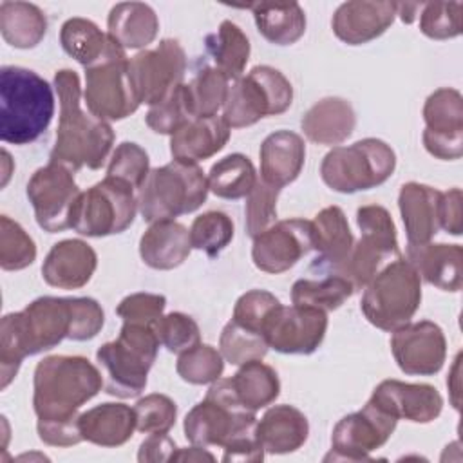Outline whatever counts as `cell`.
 <instances>
[{"label": "cell", "mask_w": 463, "mask_h": 463, "mask_svg": "<svg viewBox=\"0 0 463 463\" xmlns=\"http://www.w3.org/2000/svg\"><path fill=\"white\" fill-rule=\"evenodd\" d=\"M105 324V311L90 297H38L0 322V389H5L24 358L49 351L65 338L92 340Z\"/></svg>", "instance_id": "obj_1"}, {"label": "cell", "mask_w": 463, "mask_h": 463, "mask_svg": "<svg viewBox=\"0 0 463 463\" xmlns=\"http://www.w3.org/2000/svg\"><path fill=\"white\" fill-rule=\"evenodd\" d=\"M99 369L85 356L52 354L40 360L33 374V409L38 438L51 447L83 441L80 409L103 387Z\"/></svg>", "instance_id": "obj_2"}, {"label": "cell", "mask_w": 463, "mask_h": 463, "mask_svg": "<svg viewBox=\"0 0 463 463\" xmlns=\"http://www.w3.org/2000/svg\"><path fill=\"white\" fill-rule=\"evenodd\" d=\"M54 90L60 103V119L51 161H58L72 172L85 166L90 170L101 168L116 139L110 123L81 109V85L76 71H56Z\"/></svg>", "instance_id": "obj_3"}, {"label": "cell", "mask_w": 463, "mask_h": 463, "mask_svg": "<svg viewBox=\"0 0 463 463\" xmlns=\"http://www.w3.org/2000/svg\"><path fill=\"white\" fill-rule=\"evenodd\" d=\"M54 116V90L38 72L5 65L0 69V139L11 145L36 141Z\"/></svg>", "instance_id": "obj_4"}, {"label": "cell", "mask_w": 463, "mask_h": 463, "mask_svg": "<svg viewBox=\"0 0 463 463\" xmlns=\"http://www.w3.org/2000/svg\"><path fill=\"white\" fill-rule=\"evenodd\" d=\"M159 345L154 326L123 322L118 338L96 351V360L107 376L105 392L118 398L139 396L146 387Z\"/></svg>", "instance_id": "obj_5"}, {"label": "cell", "mask_w": 463, "mask_h": 463, "mask_svg": "<svg viewBox=\"0 0 463 463\" xmlns=\"http://www.w3.org/2000/svg\"><path fill=\"white\" fill-rule=\"evenodd\" d=\"M208 192V179L197 163L172 159L150 170L137 190V208L146 222L175 219L199 210Z\"/></svg>", "instance_id": "obj_6"}, {"label": "cell", "mask_w": 463, "mask_h": 463, "mask_svg": "<svg viewBox=\"0 0 463 463\" xmlns=\"http://www.w3.org/2000/svg\"><path fill=\"white\" fill-rule=\"evenodd\" d=\"M421 304V279L402 255L385 264L364 288L360 309L369 324L382 331L411 322Z\"/></svg>", "instance_id": "obj_7"}, {"label": "cell", "mask_w": 463, "mask_h": 463, "mask_svg": "<svg viewBox=\"0 0 463 463\" xmlns=\"http://www.w3.org/2000/svg\"><path fill=\"white\" fill-rule=\"evenodd\" d=\"M396 168V154L383 139L365 137L333 146L322 159L320 177L338 194H354L383 184Z\"/></svg>", "instance_id": "obj_8"}, {"label": "cell", "mask_w": 463, "mask_h": 463, "mask_svg": "<svg viewBox=\"0 0 463 463\" xmlns=\"http://www.w3.org/2000/svg\"><path fill=\"white\" fill-rule=\"evenodd\" d=\"M360 239L353 244L347 259L327 273L347 279L354 291L364 289L374 275L391 260L400 257L396 224L380 204H365L356 210Z\"/></svg>", "instance_id": "obj_9"}, {"label": "cell", "mask_w": 463, "mask_h": 463, "mask_svg": "<svg viewBox=\"0 0 463 463\" xmlns=\"http://www.w3.org/2000/svg\"><path fill=\"white\" fill-rule=\"evenodd\" d=\"M255 412L244 409L230 385V378H219L183 421L186 439L197 447H224L239 434L255 430Z\"/></svg>", "instance_id": "obj_10"}, {"label": "cell", "mask_w": 463, "mask_h": 463, "mask_svg": "<svg viewBox=\"0 0 463 463\" xmlns=\"http://www.w3.org/2000/svg\"><path fill=\"white\" fill-rule=\"evenodd\" d=\"M291 103V81L271 65H257L246 76L230 83L222 118L230 128H244L262 118L286 112Z\"/></svg>", "instance_id": "obj_11"}, {"label": "cell", "mask_w": 463, "mask_h": 463, "mask_svg": "<svg viewBox=\"0 0 463 463\" xmlns=\"http://www.w3.org/2000/svg\"><path fill=\"white\" fill-rule=\"evenodd\" d=\"M137 212L136 190L119 179L105 175L80 194L72 208L71 228L85 237H109L128 230Z\"/></svg>", "instance_id": "obj_12"}, {"label": "cell", "mask_w": 463, "mask_h": 463, "mask_svg": "<svg viewBox=\"0 0 463 463\" xmlns=\"http://www.w3.org/2000/svg\"><path fill=\"white\" fill-rule=\"evenodd\" d=\"M83 103L103 121H121L134 114L141 101L130 78L127 51L85 69Z\"/></svg>", "instance_id": "obj_13"}, {"label": "cell", "mask_w": 463, "mask_h": 463, "mask_svg": "<svg viewBox=\"0 0 463 463\" xmlns=\"http://www.w3.org/2000/svg\"><path fill=\"white\" fill-rule=\"evenodd\" d=\"M25 194L43 232L58 233L71 228L72 208L81 194L71 168L49 159L31 175Z\"/></svg>", "instance_id": "obj_14"}, {"label": "cell", "mask_w": 463, "mask_h": 463, "mask_svg": "<svg viewBox=\"0 0 463 463\" xmlns=\"http://www.w3.org/2000/svg\"><path fill=\"white\" fill-rule=\"evenodd\" d=\"M396 425L392 414L367 400L360 411L338 420L324 461H371V454L389 441Z\"/></svg>", "instance_id": "obj_15"}, {"label": "cell", "mask_w": 463, "mask_h": 463, "mask_svg": "<svg viewBox=\"0 0 463 463\" xmlns=\"http://www.w3.org/2000/svg\"><path fill=\"white\" fill-rule=\"evenodd\" d=\"M128 69L139 101L152 107L184 83L186 52L177 40L165 38L154 49L130 56Z\"/></svg>", "instance_id": "obj_16"}, {"label": "cell", "mask_w": 463, "mask_h": 463, "mask_svg": "<svg viewBox=\"0 0 463 463\" xmlns=\"http://www.w3.org/2000/svg\"><path fill=\"white\" fill-rule=\"evenodd\" d=\"M425 130L421 136L425 150L443 161L463 156V96L458 89H436L423 105Z\"/></svg>", "instance_id": "obj_17"}, {"label": "cell", "mask_w": 463, "mask_h": 463, "mask_svg": "<svg viewBox=\"0 0 463 463\" xmlns=\"http://www.w3.org/2000/svg\"><path fill=\"white\" fill-rule=\"evenodd\" d=\"M391 353L402 373L411 376H432L441 371L447 358L443 329L430 322H409L392 331Z\"/></svg>", "instance_id": "obj_18"}, {"label": "cell", "mask_w": 463, "mask_h": 463, "mask_svg": "<svg viewBox=\"0 0 463 463\" xmlns=\"http://www.w3.org/2000/svg\"><path fill=\"white\" fill-rule=\"evenodd\" d=\"M327 333V313L304 306H279L266 324L264 336L282 354H311Z\"/></svg>", "instance_id": "obj_19"}, {"label": "cell", "mask_w": 463, "mask_h": 463, "mask_svg": "<svg viewBox=\"0 0 463 463\" xmlns=\"http://www.w3.org/2000/svg\"><path fill=\"white\" fill-rule=\"evenodd\" d=\"M311 250V221L284 219L253 237L251 260L257 269L279 275L291 269Z\"/></svg>", "instance_id": "obj_20"}, {"label": "cell", "mask_w": 463, "mask_h": 463, "mask_svg": "<svg viewBox=\"0 0 463 463\" xmlns=\"http://www.w3.org/2000/svg\"><path fill=\"white\" fill-rule=\"evenodd\" d=\"M369 400L396 420L412 423H430L443 411V396L429 383L383 380L374 387Z\"/></svg>", "instance_id": "obj_21"}, {"label": "cell", "mask_w": 463, "mask_h": 463, "mask_svg": "<svg viewBox=\"0 0 463 463\" xmlns=\"http://www.w3.org/2000/svg\"><path fill=\"white\" fill-rule=\"evenodd\" d=\"M396 18V2L351 0L336 7L331 18L335 36L347 45H364L380 38Z\"/></svg>", "instance_id": "obj_22"}, {"label": "cell", "mask_w": 463, "mask_h": 463, "mask_svg": "<svg viewBox=\"0 0 463 463\" xmlns=\"http://www.w3.org/2000/svg\"><path fill=\"white\" fill-rule=\"evenodd\" d=\"M96 268L98 255L89 242L63 239L49 250L42 264V277L58 289H80L92 279Z\"/></svg>", "instance_id": "obj_23"}, {"label": "cell", "mask_w": 463, "mask_h": 463, "mask_svg": "<svg viewBox=\"0 0 463 463\" xmlns=\"http://www.w3.org/2000/svg\"><path fill=\"white\" fill-rule=\"evenodd\" d=\"M439 199L441 192L416 181L402 184L398 208L405 226L407 246L430 242L439 230Z\"/></svg>", "instance_id": "obj_24"}, {"label": "cell", "mask_w": 463, "mask_h": 463, "mask_svg": "<svg viewBox=\"0 0 463 463\" xmlns=\"http://www.w3.org/2000/svg\"><path fill=\"white\" fill-rule=\"evenodd\" d=\"M260 179L282 190L291 184L306 163L304 137L293 130H275L264 137L260 150Z\"/></svg>", "instance_id": "obj_25"}, {"label": "cell", "mask_w": 463, "mask_h": 463, "mask_svg": "<svg viewBox=\"0 0 463 463\" xmlns=\"http://www.w3.org/2000/svg\"><path fill=\"white\" fill-rule=\"evenodd\" d=\"M407 260L420 279L441 291H459L463 284V248L461 244L427 242L407 246Z\"/></svg>", "instance_id": "obj_26"}, {"label": "cell", "mask_w": 463, "mask_h": 463, "mask_svg": "<svg viewBox=\"0 0 463 463\" xmlns=\"http://www.w3.org/2000/svg\"><path fill=\"white\" fill-rule=\"evenodd\" d=\"M190 230L175 219L150 222L139 239L141 260L159 271H168L181 266L192 253Z\"/></svg>", "instance_id": "obj_27"}, {"label": "cell", "mask_w": 463, "mask_h": 463, "mask_svg": "<svg viewBox=\"0 0 463 463\" xmlns=\"http://www.w3.org/2000/svg\"><path fill=\"white\" fill-rule=\"evenodd\" d=\"M232 128L222 116L194 118L175 134L170 136V154L175 161L201 163L221 152L228 139Z\"/></svg>", "instance_id": "obj_28"}, {"label": "cell", "mask_w": 463, "mask_h": 463, "mask_svg": "<svg viewBox=\"0 0 463 463\" xmlns=\"http://www.w3.org/2000/svg\"><path fill=\"white\" fill-rule=\"evenodd\" d=\"M300 127L311 143L333 146L351 137L356 127V114L347 99L327 96L307 109Z\"/></svg>", "instance_id": "obj_29"}, {"label": "cell", "mask_w": 463, "mask_h": 463, "mask_svg": "<svg viewBox=\"0 0 463 463\" xmlns=\"http://www.w3.org/2000/svg\"><path fill=\"white\" fill-rule=\"evenodd\" d=\"M255 434L264 452L289 454L306 443L309 421L306 414L293 405H273L257 420Z\"/></svg>", "instance_id": "obj_30"}, {"label": "cell", "mask_w": 463, "mask_h": 463, "mask_svg": "<svg viewBox=\"0 0 463 463\" xmlns=\"http://www.w3.org/2000/svg\"><path fill=\"white\" fill-rule=\"evenodd\" d=\"M311 239L313 250L318 253L311 269L318 268L324 271L342 264L354 244L347 217L340 206H326L315 215L311 221Z\"/></svg>", "instance_id": "obj_31"}, {"label": "cell", "mask_w": 463, "mask_h": 463, "mask_svg": "<svg viewBox=\"0 0 463 463\" xmlns=\"http://www.w3.org/2000/svg\"><path fill=\"white\" fill-rule=\"evenodd\" d=\"M80 434L83 441L98 447L114 449L125 445L136 430L134 407L107 402L80 414Z\"/></svg>", "instance_id": "obj_32"}, {"label": "cell", "mask_w": 463, "mask_h": 463, "mask_svg": "<svg viewBox=\"0 0 463 463\" xmlns=\"http://www.w3.org/2000/svg\"><path fill=\"white\" fill-rule=\"evenodd\" d=\"M60 43L61 49L85 69L101 63L119 51H125L92 20L81 16H72L63 22L60 29Z\"/></svg>", "instance_id": "obj_33"}, {"label": "cell", "mask_w": 463, "mask_h": 463, "mask_svg": "<svg viewBox=\"0 0 463 463\" xmlns=\"http://www.w3.org/2000/svg\"><path fill=\"white\" fill-rule=\"evenodd\" d=\"M159 33V18L145 2H119L107 18V34L127 49L148 47Z\"/></svg>", "instance_id": "obj_34"}, {"label": "cell", "mask_w": 463, "mask_h": 463, "mask_svg": "<svg viewBox=\"0 0 463 463\" xmlns=\"http://www.w3.org/2000/svg\"><path fill=\"white\" fill-rule=\"evenodd\" d=\"M253 13L257 31L273 45H293L306 33V13L298 2H255L241 5Z\"/></svg>", "instance_id": "obj_35"}, {"label": "cell", "mask_w": 463, "mask_h": 463, "mask_svg": "<svg viewBox=\"0 0 463 463\" xmlns=\"http://www.w3.org/2000/svg\"><path fill=\"white\" fill-rule=\"evenodd\" d=\"M230 385L237 402L251 412L271 405L280 394L277 371L262 360L239 365V371L230 378Z\"/></svg>", "instance_id": "obj_36"}, {"label": "cell", "mask_w": 463, "mask_h": 463, "mask_svg": "<svg viewBox=\"0 0 463 463\" xmlns=\"http://www.w3.org/2000/svg\"><path fill=\"white\" fill-rule=\"evenodd\" d=\"M0 33L11 47L33 49L47 33L45 13L29 2L5 0L0 4Z\"/></svg>", "instance_id": "obj_37"}, {"label": "cell", "mask_w": 463, "mask_h": 463, "mask_svg": "<svg viewBox=\"0 0 463 463\" xmlns=\"http://www.w3.org/2000/svg\"><path fill=\"white\" fill-rule=\"evenodd\" d=\"M206 51L217 67L230 81L242 78L250 60L251 45L244 31L232 20H222L215 33L204 38Z\"/></svg>", "instance_id": "obj_38"}, {"label": "cell", "mask_w": 463, "mask_h": 463, "mask_svg": "<svg viewBox=\"0 0 463 463\" xmlns=\"http://www.w3.org/2000/svg\"><path fill=\"white\" fill-rule=\"evenodd\" d=\"M208 190L221 199H242L257 183V170L251 159L241 152L228 154L212 165L208 175Z\"/></svg>", "instance_id": "obj_39"}, {"label": "cell", "mask_w": 463, "mask_h": 463, "mask_svg": "<svg viewBox=\"0 0 463 463\" xmlns=\"http://www.w3.org/2000/svg\"><path fill=\"white\" fill-rule=\"evenodd\" d=\"M354 293L353 284L335 273L324 279H300L291 288V302L295 306L320 309L324 313L338 309Z\"/></svg>", "instance_id": "obj_40"}, {"label": "cell", "mask_w": 463, "mask_h": 463, "mask_svg": "<svg viewBox=\"0 0 463 463\" xmlns=\"http://www.w3.org/2000/svg\"><path fill=\"white\" fill-rule=\"evenodd\" d=\"M230 89V80L212 65H203L190 83H186L188 99L194 118L217 116L224 107Z\"/></svg>", "instance_id": "obj_41"}, {"label": "cell", "mask_w": 463, "mask_h": 463, "mask_svg": "<svg viewBox=\"0 0 463 463\" xmlns=\"http://www.w3.org/2000/svg\"><path fill=\"white\" fill-rule=\"evenodd\" d=\"M235 226L228 213L210 210L197 215L190 226V242L194 250L204 251L208 257L219 255L233 239Z\"/></svg>", "instance_id": "obj_42"}, {"label": "cell", "mask_w": 463, "mask_h": 463, "mask_svg": "<svg viewBox=\"0 0 463 463\" xmlns=\"http://www.w3.org/2000/svg\"><path fill=\"white\" fill-rule=\"evenodd\" d=\"M268 342L264 335L250 331L237 322L230 320L219 336V351L224 362L232 365H242L253 360H262L268 354Z\"/></svg>", "instance_id": "obj_43"}, {"label": "cell", "mask_w": 463, "mask_h": 463, "mask_svg": "<svg viewBox=\"0 0 463 463\" xmlns=\"http://www.w3.org/2000/svg\"><path fill=\"white\" fill-rule=\"evenodd\" d=\"M175 371L186 383L210 385L222 376L224 358L213 345L197 344L195 347L179 354Z\"/></svg>", "instance_id": "obj_44"}, {"label": "cell", "mask_w": 463, "mask_h": 463, "mask_svg": "<svg viewBox=\"0 0 463 463\" xmlns=\"http://www.w3.org/2000/svg\"><path fill=\"white\" fill-rule=\"evenodd\" d=\"M194 119L186 83L175 87L166 98L152 105L145 116V123L156 134L172 136Z\"/></svg>", "instance_id": "obj_45"}, {"label": "cell", "mask_w": 463, "mask_h": 463, "mask_svg": "<svg viewBox=\"0 0 463 463\" xmlns=\"http://www.w3.org/2000/svg\"><path fill=\"white\" fill-rule=\"evenodd\" d=\"M36 260V244L33 237L9 215L0 217V268L4 271H20Z\"/></svg>", "instance_id": "obj_46"}, {"label": "cell", "mask_w": 463, "mask_h": 463, "mask_svg": "<svg viewBox=\"0 0 463 463\" xmlns=\"http://www.w3.org/2000/svg\"><path fill=\"white\" fill-rule=\"evenodd\" d=\"M461 2H423L420 31L430 40H450L461 34Z\"/></svg>", "instance_id": "obj_47"}, {"label": "cell", "mask_w": 463, "mask_h": 463, "mask_svg": "<svg viewBox=\"0 0 463 463\" xmlns=\"http://www.w3.org/2000/svg\"><path fill=\"white\" fill-rule=\"evenodd\" d=\"M136 430L143 434H168L177 420L175 402L159 392L139 398L134 405Z\"/></svg>", "instance_id": "obj_48"}, {"label": "cell", "mask_w": 463, "mask_h": 463, "mask_svg": "<svg viewBox=\"0 0 463 463\" xmlns=\"http://www.w3.org/2000/svg\"><path fill=\"white\" fill-rule=\"evenodd\" d=\"M150 170L152 168L146 150L134 141H123L112 152L107 166V177L119 179L130 184L134 190H139Z\"/></svg>", "instance_id": "obj_49"}, {"label": "cell", "mask_w": 463, "mask_h": 463, "mask_svg": "<svg viewBox=\"0 0 463 463\" xmlns=\"http://www.w3.org/2000/svg\"><path fill=\"white\" fill-rule=\"evenodd\" d=\"M159 344L174 354H181L201 344V329L197 322L181 311H172L157 318L154 324Z\"/></svg>", "instance_id": "obj_50"}, {"label": "cell", "mask_w": 463, "mask_h": 463, "mask_svg": "<svg viewBox=\"0 0 463 463\" xmlns=\"http://www.w3.org/2000/svg\"><path fill=\"white\" fill-rule=\"evenodd\" d=\"M279 306L280 300L273 293L266 289H250L237 298L232 320L250 331L264 335L266 324Z\"/></svg>", "instance_id": "obj_51"}, {"label": "cell", "mask_w": 463, "mask_h": 463, "mask_svg": "<svg viewBox=\"0 0 463 463\" xmlns=\"http://www.w3.org/2000/svg\"><path fill=\"white\" fill-rule=\"evenodd\" d=\"M279 194H280L279 188L269 186L260 177L257 179L253 190L248 194L246 204H244V215H246L244 226H246V233L251 239L277 222Z\"/></svg>", "instance_id": "obj_52"}, {"label": "cell", "mask_w": 463, "mask_h": 463, "mask_svg": "<svg viewBox=\"0 0 463 463\" xmlns=\"http://www.w3.org/2000/svg\"><path fill=\"white\" fill-rule=\"evenodd\" d=\"M166 306V297L159 293H132L127 295L116 307V313L123 318V322H137L154 326L157 318L163 317Z\"/></svg>", "instance_id": "obj_53"}, {"label": "cell", "mask_w": 463, "mask_h": 463, "mask_svg": "<svg viewBox=\"0 0 463 463\" xmlns=\"http://www.w3.org/2000/svg\"><path fill=\"white\" fill-rule=\"evenodd\" d=\"M222 461L224 463H233V461H248V463H259L264 459V449L260 447L255 430L251 432H244L235 436L233 439H230L224 447H222Z\"/></svg>", "instance_id": "obj_54"}, {"label": "cell", "mask_w": 463, "mask_h": 463, "mask_svg": "<svg viewBox=\"0 0 463 463\" xmlns=\"http://www.w3.org/2000/svg\"><path fill=\"white\" fill-rule=\"evenodd\" d=\"M463 194L459 188H450L447 192H441L439 199V228H443L447 233L458 237L463 230Z\"/></svg>", "instance_id": "obj_55"}, {"label": "cell", "mask_w": 463, "mask_h": 463, "mask_svg": "<svg viewBox=\"0 0 463 463\" xmlns=\"http://www.w3.org/2000/svg\"><path fill=\"white\" fill-rule=\"evenodd\" d=\"M177 450L175 441L168 434H148L139 445L137 461L141 463H163L172 461Z\"/></svg>", "instance_id": "obj_56"}, {"label": "cell", "mask_w": 463, "mask_h": 463, "mask_svg": "<svg viewBox=\"0 0 463 463\" xmlns=\"http://www.w3.org/2000/svg\"><path fill=\"white\" fill-rule=\"evenodd\" d=\"M172 461H215V456L212 452H208L204 447L192 445V447H184V449L177 447Z\"/></svg>", "instance_id": "obj_57"}, {"label": "cell", "mask_w": 463, "mask_h": 463, "mask_svg": "<svg viewBox=\"0 0 463 463\" xmlns=\"http://www.w3.org/2000/svg\"><path fill=\"white\" fill-rule=\"evenodd\" d=\"M459 365H461V353H458L454 364H452V369L449 373V378H447V387H449V392H450V403L456 411H459Z\"/></svg>", "instance_id": "obj_58"}, {"label": "cell", "mask_w": 463, "mask_h": 463, "mask_svg": "<svg viewBox=\"0 0 463 463\" xmlns=\"http://www.w3.org/2000/svg\"><path fill=\"white\" fill-rule=\"evenodd\" d=\"M421 5L423 2H396V16H400L403 24H412L420 14Z\"/></svg>", "instance_id": "obj_59"}, {"label": "cell", "mask_w": 463, "mask_h": 463, "mask_svg": "<svg viewBox=\"0 0 463 463\" xmlns=\"http://www.w3.org/2000/svg\"><path fill=\"white\" fill-rule=\"evenodd\" d=\"M2 157H4L5 165H7V163H9V159H11V157H9V154H7V150H2ZM7 179H9V168L5 166V168H4V179H2V186H5Z\"/></svg>", "instance_id": "obj_60"}]
</instances>
